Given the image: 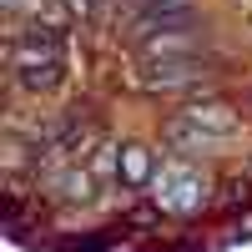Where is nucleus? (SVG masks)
<instances>
[{
    "label": "nucleus",
    "mask_w": 252,
    "mask_h": 252,
    "mask_svg": "<svg viewBox=\"0 0 252 252\" xmlns=\"http://www.w3.org/2000/svg\"><path fill=\"white\" fill-rule=\"evenodd\" d=\"M207 76L202 66V51L192 56H152V61H136V81L146 91H187Z\"/></svg>",
    "instance_id": "nucleus-4"
},
{
    "label": "nucleus",
    "mask_w": 252,
    "mask_h": 252,
    "mask_svg": "<svg viewBox=\"0 0 252 252\" xmlns=\"http://www.w3.org/2000/svg\"><path fill=\"white\" fill-rule=\"evenodd\" d=\"M166 146L177 152H207V146H222L237 136V111L227 101H202V106H182L172 121L161 126Z\"/></svg>",
    "instance_id": "nucleus-2"
},
{
    "label": "nucleus",
    "mask_w": 252,
    "mask_h": 252,
    "mask_svg": "<svg viewBox=\"0 0 252 252\" xmlns=\"http://www.w3.org/2000/svg\"><path fill=\"white\" fill-rule=\"evenodd\" d=\"M5 5H20V0H5Z\"/></svg>",
    "instance_id": "nucleus-6"
},
{
    "label": "nucleus",
    "mask_w": 252,
    "mask_h": 252,
    "mask_svg": "<svg viewBox=\"0 0 252 252\" xmlns=\"http://www.w3.org/2000/svg\"><path fill=\"white\" fill-rule=\"evenodd\" d=\"M10 76L20 91H56L66 81V35L51 26H31L10 46Z\"/></svg>",
    "instance_id": "nucleus-1"
},
{
    "label": "nucleus",
    "mask_w": 252,
    "mask_h": 252,
    "mask_svg": "<svg viewBox=\"0 0 252 252\" xmlns=\"http://www.w3.org/2000/svg\"><path fill=\"white\" fill-rule=\"evenodd\" d=\"M152 177H157L152 152L136 146V141H126V146H121V182H126V187H152Z\"/></svg>",
    "instance_id": "nucleus-5"
},
{
    "label": "nucleus",
    "mask_w": 252,
    "mask_h": 252,
    "mask_svg": "<svg viewBox=\"0 0 252 252\" xmlns=\"http://www.w3.org/2000/svg\"><path fill=\"white\" fill-rule=\"evenodd\" d=\"M207 192H212V182H207V172L192 166V161H161L157 177H152V202L161 207V212H172V217L202 212Z\"/></svg>",
    "instance_id": "nucleus-3"
}]
</instances>
